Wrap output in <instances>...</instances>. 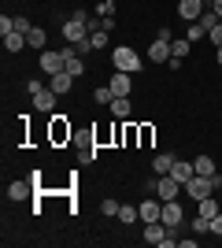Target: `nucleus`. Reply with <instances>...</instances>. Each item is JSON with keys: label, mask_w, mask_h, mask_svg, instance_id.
I'll list each match as a JSON object with an SVG mask.
<instances>
[{"label": "nucleus", "mask_w": 222, "mask_h": 248, "mask_svg": "<svg viewBox=\"0 0 222 248\" xmlns=\"http://www.w3.org/2000/svg\"><path fill=\"white\" fill-rule=\"evenodd\" d=\"M63 37H67L71 45L89 41V15H85V11H74L71 19L63 22Z\"/></svg>", "instance_id": "nucleus-1"}, {"label": "nucleus", "mask_w": 222, "mask_h": 248, "mask_svg": "<svg viewBox=\"0 0 222 248\" xmlns=\"http://www.w3.org/2000/svg\"><path fill=\"white\" fill-rule=\"evenodd\" d=\"M111 63H115V71H126V74H137L141 67H145V60H141V56L130 48V45H122V48L111 52Z\"/></svg>", "instance_id": "nucleus-2"}, {"label": "nucleus", "mask_w": 222, "mask_h": 248, "mask_svg": "<svg viewBox=\"0 0 222 248\" xmlns=\"http://www.w3.org/2000/svg\"><path fill=\"white\" fill-rule=\"evenodd\" d=\"M215 189H219V178H204V174H192L189 178V186H185V193H189L196 204H200L204 197H211Z\"/></svg>", "instance_id": "nucleus-3"}, {"label": "nucleus", "mask_w": 222, "mask_h": 248, "mask_svg": "<svg viewBox=\"0 0 222 248\" xmlns=\"http://www.w3.org/2000/svg\"><path fill=\"white\" fill-rule=\"evenodd\" d=\"M26 89H30V96H33V108H37V111H52V108H56V96H59V93L44 89L41 82H30Z\"/></svg>", "instance_id": "nucleus-4"}, {"label": "nucleus", "mask_w": 222, "mask_h": 248, "mask_svg": "<svg viewBox=\"0 0 222 248\" xmlns=\"http://www.w3.org/2000/svg\"><path fill=\"white\" fill-rule=\"evenodd\" d=\"M37 60H41V71L48 74V78H52V74H59V71H67V60H63V52H52V48H44L41 56H37Z\"/></svg>", "instance_id": "nucleus-5"}, {"label": "nucleus", "mask_w": 222, "mask_h": 248, "mask_svg": "<svg viewBox=\"0 0 222 248\" xmlns=\"http://www.w3.org/2000/svg\"><path fill=\"white\" fill-rule=\"evenodd\" d=\"M181 218H185L181 204H178V200H167V204H163V215H159V222H163V226H170V230H178V226H181Z\"/></svg>", "instance_id": "nucleus-6"}, {"label": "nucleus", "mask_w": 222, "mask_h": 248, "mask_svg": "<svg viewBox=\"0 0 222 248\" xmlns=\"http://www.w3.org/2000/svg\"><path fill=\"white\" fill-rule=\"evenodd\" d=\"M178 189H181V182H174L170 174H159V182H156V197L167 204V200H178Z\"/></svg>", "instance_id": "nucleus-7"}, {"label": "nucleus", "mask_w": 222, "mask_h": 248, "mask_svg": "<svg viewBox=\"0 0 222 248\" xmlns=\"http://www.w3.org/2000/svg\"><path fill=\"white\" fill-rule=\"evenodd\" d=\"M33 178H19V182H11L8 186V197L15 200V204H22V200H30V193H33Z\"/></svg>", "instance_id": "nucleus-8"}, {"label": "nucleus", "mask_w": 222, "mask_h": 248, "mask_svg": "<svg viewBox=\"0 0 222 248\" xmlns=\"http://www.w3.org/2000/svg\"><path fill=\"white\" fill-rule=\"evenodd\" d=\"M204 11H207V8H204V0H178V15L185 22H196Z\"/></svg>", "instance_id": "nucleus-9"}, {"label": "nucleus", "mask_w": 222, "mask_h": 248, "mask_svg": "<svg viewBox=\"0 0 222 248\" xmlns=\"http://www.w3.org/2000/svg\"><path fill=\"white\" fill-rule=\"evenodd\" d=\"M170 233H174V230L163 226V222H145V241H148V245H163Z\"/></svg>", "instance_id": "nucleus-10"}, {"label": "nucleus", "mask_w": 222, "mask_h": 248, "mask_svg": "<svg viewBox=\"0 0 222 248\" xmlns=\"http://www.w3.org/2000/svg\"><path fill=\"white\" fill-rule=\"evenodd\" d=\"M196 174V167L189 163V159H174V167H170V178L174 182H181V186H189V178Z\"/></svg>", "instance_id": "nucleus-11"}, {"label": "nucleus", "mask_w": 222, "mask_h": 248, "mask_svg": "<svg viewBox=\"0 0 222 248\" xmlns=\"http://www.w3.org/2000/svg\"><path fill=\"white\" fill-rule=\"evenodd\" d=\"M71 85H74V74L71 71H59V74H52V82H48V89H52V93H71Z\"/></svg>", "instance_id": "nucleus-12"}, {"label": "nucleus", "mask_w": 222, "mask_h": 248, "mask_svg": "<svg viewBox=\"0 0 222 248\" xmlns=\"http://www.w3.org/2000/svg\"><path fill=\"white\" fill-rule=\"evenodd\" d=\"M107 85H111V93H115V96H130V89H133V85H130V74H126V71H115Z\"/></svg>", "instance_id": "nucleus-13"}, {"label": "nucleus", "mask_w": 222, "mask_h": 248, "mask_svg": "<svg viewBox=\"0 0 222 248\" xmlns=\"http://www.w3.org/2000/svg\"><path fill=\"white\" fill-rule=\"evenodd\" d=\"M137 211H141V222H159V215H163V200H159V204H156V200H145Z\"/></svg>", "instance_id": "nucleus-14"}, {"label": "nucleus", "mask_w": 222, "mask_h": 248, "mask_svg": "<svg viewBox=\"0 0 222 248\" xmlns=\"http://www.w3.org/2000/svg\"><path fill=\"white\" fill-rule=\"evenodd\" d=\"M148 60H170V41H163V37H156L152 41V48H148Z\"/></svg>", "instance_id": "nucleus-15"}, {"label": "nucleus", "mask_w": 222, "mask_h": 248, "mask_svg": "<svg viewBox=\"0 0 222 248\" xmlns=\"http://www.w3.org/2000/svg\"><path fill=\"white\" fill-rule=\"evenodd\" d=\"M174 159H178V155H170V152H159L156 159H152V170H156V174H170Z\"/></svg>", "instance_id": "nucleus-16"}, {"label": "nucleus", "mask_w": 222, "mask_h": 248, "mask_svg": "<svg viewBox=\"0 0 222 248\" xmlns=\"http://www.w3.org/2000/svg\"><path fill=\"white\" fill-rule=\"evenodd\" d=\"M4 48H8V52H22V48H26V33H19V30L4 33Z\"/></svg>", "instance_id": "nucleus-17"}, {"label": "nucleus", "mask_w": 222, "mask_h": 248, "mask_svg": "<svg viewBox=\"0 0 222 248\" xmlns=\"http://www.w3.org/2000/svg\"><path fill=\"white\" fill-rule=\"evenodd\" d=\"M63 60H67V71H71L74 78H78V74L85 71V63L78 60V48H63Z\"/></svg>", "instance_id": "nucleus-18"}, {"label": "nucleus", "mask_w": 222, "mask_h": 248, "mask_svg": "<svg viewBox=\"0 0 222 248\" xmlns=\"http://www.w3.org/2000/svg\"><path fill=\"white\" fill-rule=\"evenodd\" d=\"M189 37H174V41H170V60H185V56H189Z\"/></svg>", "instance_id": "nucleus-19"}, {"label": "nucleus", "mask_w": 222, "mask_h": 248, "mask_svg": "<svg viewBox=\"0 0 222 248\" xmlns=\"http://www.w3.org/2000/svg\"><path fill=\"white\" fill-rule=\"evenodd\" d=\"M192 167H196V174L215 178V159H211V155H196V159H192Z\"/></svg>", "instance_id": "nucleus-20"}, {"label": "nucleus", "mask_w": 222, "mask_h": 248, "mask_svg": "<svg viewBox=\"0 0 222 248\" xmlns=\"http://www.w3.org/2000/svg\"><path fill=\"white\" fill-rule=\"evenodd\" d=\"M107 108H111V115H115V119H130V96H115Z\"/></svg>", "instance_id": "nucleus-21"}, {"label": "nucleus", "mask_w": 222, "mask_h": 248, "mask_svg": "<svg viewBox=\"0 0 222 248\" xmlns=\"http://www.w3.org/2000/svg\"><path fill=\"white\" fill-rule=\"evenodd\" d=\"M26 45H30V48H37V52H44V30H41V26H33V30L26 33Z\"/></svg>", "instance_id": "nucleus-22"}, {"label": "nucleus", "mask_w": 222, "mask_h": 248, "mask_svg": "<svg viewBox=\"0 0 222 248\" xmlns=\"http://www.w3.org/2000/svg\"><path fill=\"white\" fill-rule=\"evenodd\" d=\"M89 45H93V48H107V30H104V26L89 30Z\"/></svg>", "instance_id": "nucleus-23"}, {"label": "nucleus", "mask_w": 222, "mask_h": 248, "mask_svg": "<svg viewBox=\"0 0 222 248\" xmlns=\"http://www.w3.org/2000/svg\"><path fill=\"white\" fill-rule=\"evenodd\" d=\"M56 126H52V137L56 141H63V137H71V126H63V115H52Z\"/></svg>", "instance_id": "nucleus-24"}, {"label": "nucleus", "mask_w": 222, "mask_h": 248, "mask_svg": "<svg viewBox=\"0 0 222 248\" xmlns=\"http://www.w3.org/2000/svg\"><path fill=\"white\" fill-rule=\"evenodd\" d=\"M118 222H126V226H130V222H137V218H141V211H137V207H118Z\"/></svg>", "instance_id": "nucleus-25"}, {"label": "nucleus", "mask_w": 222, "mask_h": 248, "mask_svg": "<svg viewBox=\"0 0 222 248\" xmlns=\"http://www.w3.org/2000/svg\"><path fill=\"white\" fill-rule=\"evenodd\" d=\"M200 215H204V218H215V215H219V204H215L211 197H204V200H200Z\"/></svg>", "instance_id": "nucleus-26"}, {"label": "nucleus", "mask_w": 222, "mask_h": 248, "mask_svg": "<svg viewBox=\"0 0 222 248\" xmlns=\"http://www.w3.org/2000/svg\"><path fill=\"white\" fill-rule=\"evenodd\" d=\"M185 37H189V41H200V37H207V30H204L200 22H189V26H185Z\"/></svg>", "instance_id": "nucleus-27"}, {"label": "nucleus", "mask_w": 222, "mask_h": 248, "mask_svg": "<svg viewBox=\"0 0 222 248\" xmlns=\"http://www.w3.org/2000/svg\"><path fill=\"white\" fill-rule=\"evenodd\" d=\"M93 100H96V104H111V100H115L111 85H104V89H93Z\"/></svg>", "instance_id": "nucleus-28"}, {"label": "nucleus", "mask_w": 222, "mask_h": 248, "mask_svg": "<svg viewBox=\"0 0 222 248\" xmlns=\"http://www.w3.org/2000/svg\"><path fill=\"white\" fill-rule=\"evenodd\" d=\"M192 233H211V218L196 215V218H192Z\"/></svg>", "instance_id": "nucleus-29"}, {"label": "nucleus", "mask_w": 222, "mask_h": 248, "mask_svg": "<svg viewBox=\"0 0 222 248\" xmlns=\"http://www.w3.org/2000/svg\"><path fill=\"white\" fill-rule=\"evenodd\" d=\"M196 22H200L204 30H211L215 22H219V15H215V8H207V11H204V15H200V19H196Z\"/></svg>", "instance_id": "nucleus-30"}, {"label": "nucleus", "mask_w": 222, "mask_h": 248, "mask_svg": "<svg viewBox=\"0 0 222 248\" xmlns=\"http://www.w3.org/2000/svg\"><path fill=\"white\" fill-rule=\"evenodd\" d=\"M96 11H100L104 19H111V15H115V0H100V4H96Z\"/></svg>", "instance_id": "nucleus-31"}, {"label": "nucleus", "mask_w": 222, "mask_h": 248, "mask_svg": "<svg viewBox=\"0 0 222 248\" xmlns=\"http://www.w3.org/2000/svg\"><path fill=\"white\" fill-rule=\"evenodd\" d=\"M15 30H19V33H30V30H33V22L26 19V15H15Z\"/></svg>", "instance_id": "nucleus-32"}, {"label": "nucleus", "mask_w": 222, "mask_h": 248, "mask_svg": "<svg viewBox=\"0 0 222 248\" xmlns=\"http://www.w3.org/2000/svg\"><path fill=\"white\" fill-rule=\"evenodd\" d=\"M118 207H122L118 200H111V197H107L104 204H100V211H104V215H118Z\"/></svg>", "instance_id": "nucleus-33"}, {"label": "nucleus", "mask_w": 222, "mask_h": 248, "mask_svg": "<svg viewBox=\"0 0 222 248\" xmlns=\"http://www.w3.org/2000/svg\"><path fill=\"white\" fill-rule=\"evenodd\" d=\"M207 37L215 41V48H222V22H215L211 30H207Z\"/></svg>", "instance_id": "nucleus-34"}, {"label": "nucleus", "mask_w": 222, "mask_h": 248, "mask_svg": "<svg viewBox=\"0 0 222 248\" xmlns=\"http://www.w3.org/2000/svg\"><path fill=\"white\" fill-rule=\"evenodd\" d=\"M211 233H219V237H222V211L211 218Z\"/></svg>", "instance_id": "nucleus-35"}, {"label": "nucleus", "mask_w": 222, "mask_h": 248, "mask_svg": "<svg viewBox=\"0 0 222 248\" xmlns=\"http://www.w3.org/2000/svg\"><path fill=\"white\" fill-rule=\"evenodd\" d=\"M215 15H219V19H222V0H215Z\"/></svg>", "instance_id": "nucleus-36"}, {"label": "nucleus", "mask_w": 222, "mask_h": 248, "mask_svg": "<svg viewBox=\"0 0 222 248\" xmlns=\"http://www.w3.org/2000/svg\"><path fill=\"white\" fill-rule=\"evenodd\" d=\"M215 60H219V67H222V48H219V52H215Z\"/></svg>", "instance_id": "nucleus-37"}, {"label": "nucleus", "mask_w": 222, "mask_h": 248, "mask_svg": "<svg viewBox=\"0 0 222 248\" xmlns=\"http://www.w3.org/2000/svg\"><path fill=\"white\" fill-rule=\"evenodd\" d=\"M204 8H215V0H204Z\"/></svg>", "instance_id": "nucleus-38"}, {"label": "nucleus", "mask_w": 222, "mask_h": 248, "mask_svg": "<svg viewBox=\"0 0 222 248\" xmlns=\"http://www.w3.org/2000/svg\"><path fill=\"white\" fill-rule=\"evenodd\" d=\"M219 193H222V178H219Z\"/></svg>", "instance_id": "nucleus-39"}]
</instances>
